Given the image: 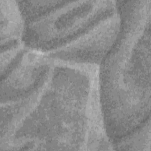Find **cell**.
I'll return each mask as SVG.
<instances>
[{"label": "cell", "mask_w": 151, "mask_h": 151, "mask_svg": "<svg viewBox=\"0 0 151 151\" xmlns=\"http://www.w3.org/2000/svg\"><path fill=\"white\" fill-rule=\"evenodd\" d=\"M99 66L31 53L1 82L0 150H111Z\"/></svg>", "instance_id": "obj_1"}, {"label": "cell", "mask_w": 151, "mask_h": 151, "mask_svg": "<svg viewBox=\"0 0 151 151\" xmlns=\"http://www.w3.org/2000/svg\"><path fill=\"white\" fill-rule=\"evenodd\" d=\"M1 52L24 44L25 22L17 1L0 0Z\"/></svg>", "instance_id": "obj_4"}, {"label": "cell", "mask_w": 151, "mask_h": 151, "mask_svg": "<svg viewBox=\"0 0 151 151\" xmlns=\"http://www.w3.org/2000/svg\"><path fill=\"white\" fill-rule=\"evenodd\" d=\"M113 150H150V117L126 136L111 142Z\"/></svg>", "instance_id": "obj_5"}, {"label": "cell", "mask_w": 151, "mask_h": 151, "mask_svg": "<svg viewBox=\"0 0 151 151\" xmlns=\"http://www.w3.org/2000/svg\"><path fill=\"white\" fill-rule=\"evenodd\" d=\"M116 4L119 32L98 73L101 111L111 142L150 117L151 0Z\"/></svg>", "instance_id": "obj_2"}, {"label": "cell", "mask_w": 151, "mask_h": 151, "mask_svg": "<svg viewBox=\"0 0 151 151\" xmlns=\"http://www.w3.org/2000/svg\"><path fill=\"white\" fill-rule=\"evenodd\" d=\"M25 22L24 45L48 57L88 64L116 37V1H17Z\"/></svg>", "instance_id": "obj_3"}]
</instances>
